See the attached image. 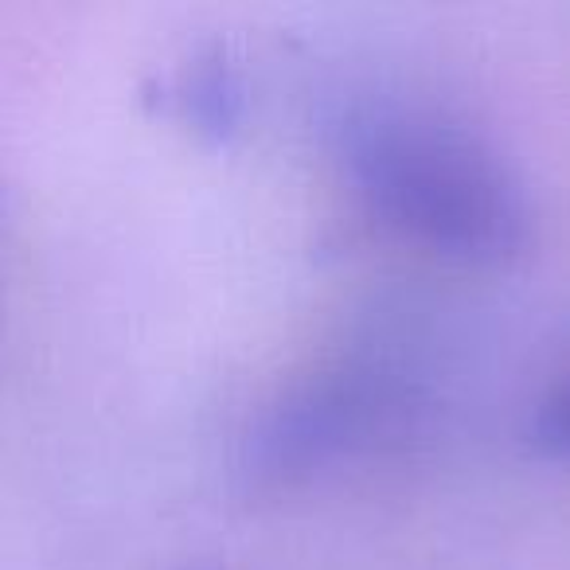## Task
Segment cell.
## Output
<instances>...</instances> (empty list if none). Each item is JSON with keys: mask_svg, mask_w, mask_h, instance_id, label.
<instances>
[{"mask_svg": "<svg viewBox=\"0 0 570 570\" xmlns=\"http://www.w3.org/2000/svg\"><path fill=\"white\" fill-rule=\"evenodd\" d=\"M145 102L199 134H227L243 114V82L219 48L188 56L145 87Z\"/></svg>", "mask_w": 570, "mask_h": 570, "instance_id": "2", "label": "cell"}, {"mask_svg": "<svg viewBox=\"0 0 570 570\" xmlns=\"http://www.w3.org/2000/svg\"><path fill=\"white\" fill-rule=\"evenodd\" d=\"M344 165L387 227L434 254L504 262L528 246L520 173L476 129L434 110L375 106L344 129Z\"/></svg>", "mask_w": 570, "mask_h": 570, "instance_id": "1", "label": "cell"}, {"mask_svg": "<svg viewBox=\"0 0 570 570\" xmlns=\"http://www.w3.org/2000/svg\"><path fill=\"white\" fill-rule=\"evenodd\" d=\"M531 442L551 458L570 461V372L539 399L535 414H531Z\"/></svg>", "mask_w": 570, "mask_h": 570, "instance_id": "3", "label": "cell"}]
</instances>
